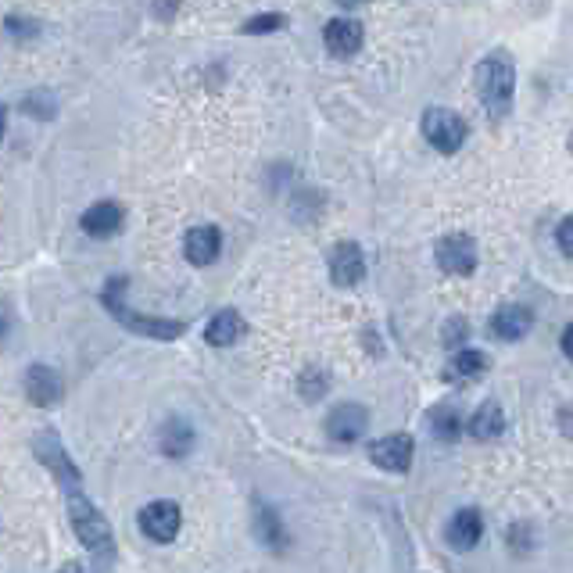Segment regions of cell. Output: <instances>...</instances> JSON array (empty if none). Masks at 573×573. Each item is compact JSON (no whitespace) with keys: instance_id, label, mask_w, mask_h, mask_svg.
<instances>
[{"instance_id":"2","label":"cell","mask_w":573,"mask_h":573,"mask_svg":"<svg viewBox=\"0 0 573 573\" xmlns=\"http://www.w3.org/2000/svg\"><path fill=\"white\" fill-rule=\"evenodd\" d=\"M513 86H516V72L505 54H491V58H484L477 65V94L495 119L509 112V104H513Z\"/></svg>"},{"instance_id":"15","label":"cell","mask_w":573,"mask_h":573,"mask_svg":"<svg viewBox=\"0 0 573 573\" xmlns=\"http://www.w3.org/2000/svg\"><path fill=\"white\" fill-rule=\"evenodd\" d=\"M480 534H484V520H480L477 509H459V513L452 516V523H448V541H452V548H459V552H470L480 541Z\"/></svg>"},{"instance_id":"17","label":"cell","mask_w":573,"mask_h":573,"mask_svg":"<svg viewBox=\"0 0 573 573\" xmlns=\"http://www.w3.org/2000/svg\"><path fill=\"white\" fill-rule=\"evenodd\" d=\"M502 430H505V416H502V405L498 402L480 405L477 416L470 420V434L477 437V441H491V437H498Z\"/></svg>"},{"instance_id":"23","label":"cell","mask_w":573,"mask_h":573,"mask_svg":"<svg viewBox=\"0 0 573 573\" xmlns=\"http://www.w3.org/2000/svg\"><path fill=\"white\" fill-rule=\"evenodd\" d=\"M556 240H559V248H563L566 255H573V215H570V219H563V223H559Z\"/></svg>"},{"instance_id":"12","label":"cell","mask_w":573,"mask_h":573,"mask_svg":"<svg viewBox=\"0 0 573 573\" xmlns=\"http://www.w3.org/2000/svg\"><path fill=\"white\" fill-rule=\"evenodd\" d=\"M531 308L523 305H502L495 312V319H491V330H495V337H502V341H520V337L531 334Z\"/></svg>"},{"instance_id":"13","label":"cell","mask_w":573,"mask_h":573,"mask_svg":"<svg viewBox=\"0 0 573 573\" xmlns=\"http://www.w3.org/2000/svg\"><path fill=\"white\" fill-rule=\"evenodd\" d=\"M83 230L90 233V237L104 240V237H112V233L122 230V208L112 205V201H97V205H90L83 212Z\"/></svg>"},{"instance_id":"11","label":"cell","mask_w":573,"mask_h":573,"mask_svg":"<svg viewBox=\"0 0 573 573\" xmlns=\"http://www.w3.org/2000/svg\"><path fill=\"white\" fill-rule=\"evenodd\" d=\"M26 394H29V402L40 405V409H47V405H58L61 402V377L54 373L51 366H29Z\"/></svg>"},{"instance_id":"5","label":"cell","mask_w":573,"mask_h":573,"mask_svg":"<svg viewBox=\"0 0 573 573\" xmlns=\"http://www.w3.org/2000/svg\"><path fill=\"white\" fill-rule=\"evenodd\" d=\"M180 505L176 502H151L140 509V531L158 545H169L180 534Z\"/></svg>"},{"instance_id":"4","label":"cell","mask_w":573,"mask_h":573,"mask_svg":"<svg viewBox=\"0 0 573 573\" xmlns=\"http://www.w3.org/2000/svg\"><path fill=\"white\" fill-rule=\"evenodd\" d=\"M423 137L441 154H452L459 151L462 140H466V122L455 112H448V108H430V112L423 115Z\"/></svg>"},{"instance_id":"18","label":"cell","mask_w":573,"mask_h":573,"mask_svg":"<svg viewBox=\"0 0 573 573\" xmlns=\"http://www.w3.org/2000/svg\"><path fill=\"white\" fill-rule=\"evenodd\" d=\"M190 445H194V430H190V423L183 420H169L162 427V452L172 455V459H180V455L190 452Z\"/></svg>"},{"instance_id":"3","label":"cell","mask_w":573,"mask_h":573,"mask_svg":"<svg viewBox=\"0 0 573 573\" xmlns=\"http://www.w3.org/2000/svg\"><path fill=\"white\" fill-rule=\"evenodd\" d=\"M69 509H72V527H76L79 541H83L90 552H112L115 545L112 527H108V520L97 513L94 505L86 502L79 488H69Z\"/></svg>"},{"instance_id":"7","label":"cell","mask_w":573,"mask_h":573,"mask_svg":"<svg viewBox=\"0 0 573 573\" xmlns=\"http://www.w3.org/2000/svg\"><path fill=\"white\" fill-rule=\"evenodd\" d=\"M412 452H416V445H412L409 434H391V437H380V441H373L369 445V459L377 462L380 470H391V473H405L412 466Z\"/></svg>"},{"instance_id":"16","label":"cell","mask_w":573,"mask_h":573,"mask_svg":"<svg viewBox=\"0 0 573 573\" xmlns=\"http://www.w3.org/2000/svg\"><path fill=\"white\" fill-rule=\"evenodd\" d=\"M244 334H248V326H244L240 312H233V308H223V312L212 316V323L205 326L208 344H215V348H230V344H237Z\"/></svg>"},{"instance_id":"20","label":"cell","mask_w":573,"mask_h":573,"mask_svg":"<svg viewBox=\"0 0 573 573\" xmlns=\"http://www.w3.org/2000/svg\"><path fill=\"white\" fill-rule=\"evenodd\" d=\"M430 427H434V434L441 437V441H455L462 430V420L452 405H437V409L430 412Z\"/></svg>"},{"instance_id":"6","label":"cell","mask_w":573,"mask_h":573,"mask_svg":"<svg viewBox=\"0 0 573 573\" xmlns=\"http://www.w3.org/2000/svg\"><path fill=\"white\" fill-rule=\"evenodd\" d=\"M437 266L448 276H470L477 269V244L466 233H452L437 244Z\"/></svg>"},{"instance_id":"9","label":"cell","mask_w":573,"mask_h":573,"mask_svg":"<svg viewBox=\"0 0 573 573\" xmlns=\"http://www.w3.org/2000/svg\"><path fill=\"white\" fill-rule=\"evenodd\" d=\"M369 423V412L362 409V405H337L334 412H330V420H326V430H330V437L334 441H344V445H351V441H359L362 430H366Z\"/></svg>"},{"instance_id":"24","label":"cell","mask_w":573,"mask_h":573,"mask_svg":"<svg viewBox=\"0 0 573 573\" xmlns=\"http://www.w3.org/2000/svg\"><path fill=\"white\" fill-rule=\"evenodd\" d=\"M462 337H466V323H462V319H452L445 330V344H455V341H462Z\"/></svg>"},{"instance_id":"8","label":"cell","mask_w":573,"mask_h":573,"mask_svg":"<svg viewBox=\"0 0 573 573\" xmlns=\"http://www.w3.org/2000/svg\"><path fill=\"white\" fill-rule=\"evenodd\" d=\"M330 276H334L337 287H355L366 276V258H362L359 244H351V240L337 244L334 255H330Z\"/></svg>"},{"instance_id":"25","label":"cell","mask_w":573,"mask_h":573,"mask_svg":"<svg viewBox=\"0 0 573 573\" xmlns=\"http://www.w3.org/2000/svg\"><path fill=\"white\" fill-rule=\"evenodd\" d=\"M563 355H566V359L573 362V323H570V326H566V330H563Z\"/></svg>"},{"instance_id":"14","label":"cell","mask_w":573,"mask_h":573,"mask_svg":"<svg viewBox=\"0 0 573 573\" xmlns=\"http://www.w3.org/2000/svg\"><path fill=\"white\" fill-rule=\"evenodd\" d=\"M219 248H223V237L215 226H194L187 233V258L194 266H212L219 258Z\"/></svg>"},{"instance_id":"26","label":"cell","mask_w":573,"mask_h":573,"mask_svg":"<svg viewBox=\"0 0 573 573\" xmlns=\"http://www.w3.org/2000/svg\"><path fill=\"white\" fill-rule=\"evenodd\" d=\"M4 122H8V112H4V104H0V137H4Z\"/></svg>"},{"instance_id":"22","label":"cell","mask_w":573,"mask_h":573,"mask_svg":"<svg viewBox=\"0 0 573 573\" xmlns=\"http://www.w3.org/2000/svg\"><path fill=\"white\" fill-rule=\"evenodd\" d=\"M323 387H326V380L319 377V373H305V377H301V394H305V398H319Z\"/></svg>"},{"instance_id":"28","label":"cell","mask_w":573,"mask_h":573,"mask_svg":"<svg viewBox=\"0 0 573 573\" xmlns=\"http://www.w3.org/2000/svg\"><path fill=\"white\" fill-rule=\"evenodd\" d=\"M61 573H86V570H83V566H65Z\"/></svg>"},{"instance_id":"10","label":"cell","mask_w":573,"mask_h":573,"mask_svg":"<svg viewBox=\"0 0 573 573\" xmlns=\"http://www.w3.org/2000/svg\"><path fill=\"white\" fill-rule=\"evenodd\" d=\"M323 43L334 58H351V54L362 47V26L355 18H334V22L323 29Z\"/></svg>"},{"instance_id":"21","label":"cell","mask_w":573,"mask_h":573,"mask_svg":"<svg viewBox=\"0 0 573 573\" xmlns=\"http://www.w3.org/2000/svg\"><path fill=\"white\" fill-rule=\"evenodd\" d=\"M287 18L283 15H255L244 22V33H273V29H283Z\"/></svg>"},{"instance_id":"1","label":"cell","mask_w":573,"mask_h":573,"mask_svg":"<svg viewBox=\"0 0 573 573\" xmlns=\"http://www.w3.org/2000/svg\"><path fill=\"white\" fill-rule=\"evenodd\" d=\"M126 287H129L126 276H112V280L104 283V291H101L104 308H108V312H112V316L119 319L126 330H133V334H144V337H154V341H172V337H180L183 330H187L180 319H151V316H140V312H133V308H126Z\"/></svg>"},{"instance_id":"19","label":"cell","mask_w":573,"mask_h":573,"mask_svg":"<svg viewBox=\"0 0 573 573\" xmlns=\"http://www.w3.org/2000/svg\"><path fill=\"white\" fill-rule=\"evenodd\" d=\"M484 369H488V359H484L480 351H459L452 359V366H448V373H452L455 380H477Z\"/></svg>"},{"instance_id":"27","label":"cell","mask_w":573,"mask_h":573,"mask_svg":"<svg viewBox=\"0 0 573 573\" xmlns=\"http://www.w3.org/2000/svg\"><path fill=\"white\" fill-rule=\"evenodd\" d=\"M344 8H359V4H366V0H341Z\"/></svg>"}]
</instances>
